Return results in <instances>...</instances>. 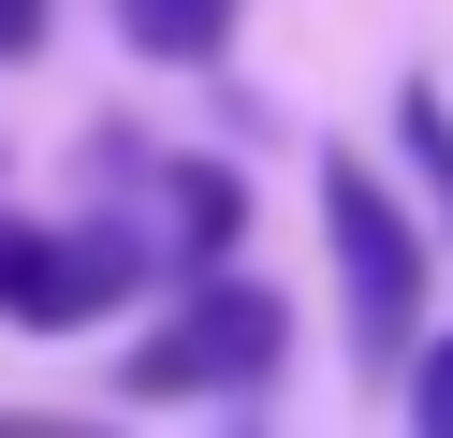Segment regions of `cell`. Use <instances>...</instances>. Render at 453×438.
<instances>
[{
	"instance_id": "1",
	"label": "cell",
	"mask_w": 453,
	"mask_h": 438,
	"mask_svg": "<svg viewBox=\"0 0 453 438\" xmlns=\"http://www.w3.org/2000/svg\"><path fill=\"white\" fill-rule=\"evenodd\" d=\"M322 234H336V278H351V336H365V365H410V336H424V234H410V204L380 190V175L336 146L322 161Z\"/></svg>"
},
{
	"instance_id": "2",
	"label": "cell",
	"mask_w": 453,
	"mask_h": 438,
	"mask_svg": "<svg viewBox=\"0 0 453 438\" xmlns=\"http://www.w3.org/2000/svg\"><path fill=\"white\" fill-rule=\"evenodd\" d=\"M278 350H293V307H278V292H249V278H205V292H190V307H176V321H161V336L118 365V395H132V409H176V395H249Z\"/></svg>"
},
{
	"instance_id": "3",
	"label": "cell",
	"mask_w": 453,
	"mask_h": 438,
	"mask_svg": "<svg viewBox=\"0 0 453 438\" xmlns=\"http://www.w3.org/2000/svg\"><path fill=\"white\" fill-rule=\"evenodd\" d=\"M132 278H147V249H118V234H30V219H0V307L15 321H103Z\"/></svg>"
},
{
	"instance_id": "4",
	"label": "cell",
	"mask_w": 453,
	"mask_h": 438,
	"mask_svg": "<svg viewBox=\"0 0 453 438\" xmlns=\"http://www.w3.org/2000/svg\"><path fill=\"white\" fill-rule=\"evenodd\" d=\"M118 29L147 58H219V44H234V0H118Z\"/></svg>"
},
{
	"instance_id": "5",
	"label": "cell",
	"mask_w": 453,
	"mask_h": 438,
	"mask_svg": "<svg viewBox=\"0 0 453 438\" xmlns=\"http://www.w3.org/2000/svg\"><path fill=\"white\" fill-rule=\"evenodd\" d=\"M176 219H190V278H219V249H234L249 204H234V175H219V161H190V175H176Z\"/></svg>"
},
{
	"instance_id": "6",
	"label": "cell",
	"mask_w": 453,
	"mask_h": 438,
	"mask_svg": "<svg viewBox=\"0 0 453 438\" xmlns=\"http://www.w3.org/2000/svg\"><path fill=\"white\" fill-rule=\"evenodd\" d=\"M395 132H410V175L439 190V234H453V117H439V103L410 88V117H395Z\"/></svg>"
},
{
	"instance_id": "7",
	"label": "cell",
	"mask_w": 453,
	"mask_h": 438,
	"mask_svg": "<svg viewBox=\"0 0 453 438\" xmlns=\"http://www.w3.org/2000/svg\"><path fill=\"white\" fill-rule=\"evenodd\" d=\"M395 395H410V424H453V336L424 350V365H395Z\"/></svg>"
},
{
	"instance_id": "8",
	"label": "cell",
	"mask_w": 453,
	"mask_h": 438,
	"mask_svg": "<svg viewBox=\"0 0 453 438\" xmlns=\"http://www.w3.org/2000/svg\"><path fill=\"white\" fill-rule=\"evenodd\" d=\"M44 44V0H0V58H30Z\"/></svg>"
}]
</instances>
